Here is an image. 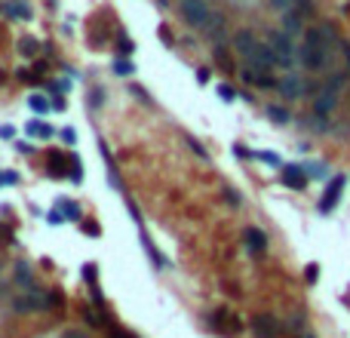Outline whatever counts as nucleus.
<instances>
[{
    "mask_svg": "<svg viewBox=\"0 0 350 338\" xmlns=\"http://www.w3.org/2000/svg\"><path fill=\"white\" fill-rule=\"evenodd\" d=\"M243 240H246V246H249L252 255H264V252H267V237H264V231H258V228H246Z\"/></svg>",
    "mask_w": 350,
    "mask_h": 338,
    "instance_id": "nucleus-9",
    "label": "nucleus"
},
{
    "mask_svg": "<svg viewBox=\"0 0 350 338\" xmlns=\"http://www.w3.org/2000/svg\"><path fill=\"white\" fill-rule=\"evenodd\" d=\"M277 89H280L286 98H298V95H304V92H307V83H301V77L289 74V77H283V80L277 83Z\"/></svg>",
    "mask_w": 350,
    "mask_h": 338,
    "instance_id": "nucleus-8",
    "label": "nucleus"
},
{
    "mask_svg": "<svg viewBox=\"0 0 350 338\" xmlns=\"http://www.w3.org/2000/svg\"><path fill=\"white\" fill-rule=\"evenodd\" d=\"M203 31H206V37L218 40V37H221V31H224V15H221V12H212V18L206 22V28H203Z\"/></svg>",
    "mask_w": 350,
    "mask_h": 338,
    "instance_id": "nucleus-14",
    "label": "nucleus"
},
{
    "mask_svg": "<svg viewBox=\"0 0 350 338\" xmlns=\"http://www.w3.org/2000/svg\"><path fill=\"white\" fill-rule=\"evenodd\" d=\"M341 49H344V55H347V65H350V43H341Z\"/></svg>",
    "mask_w": 350,
    "mask_h": 338,
    "instance_id": "nucleus-32",
    "label": "nucleus"
},
{
    "mask_svg": "<svg viewBox=\"0 0 350 338\" xmlns=\"http://www.w3.org/2000/svg\"><path fill=\"white\" fill-rule=\"evenodd\" d=\"M0 185H6V172H0Z\"/></svg>",
    "mask_w": 350,
    "mask_h": 338,
    "instance_id": "nucleus-33",
    "label": "nucleus"
},
{
    "mask_svg": "<svg viewBox=\"0 0 350 338\" xmlns=\"http://www.w3.org/2000/svg\"><path fill=\"white\" fill-rule=\"evenodd\" d=\"M344 175H335L332 178V185L326 188V194H323V203H320V209L323 212H329V209H335V203H338V197H341V191H344Z\"/></svg>",
    "mask_w": 350,
    "mask_h": 338,
    "instance_id": "nucleus-7",
    "label": "nucleus"
},
{
    "mask_svg": "<svg viewBox=\"0 0 350 338\" xmlns=\"http://www.w3.org/2000/svg\"><path fill=\"white\" fill-rule=\"evenodd\" d=\"M49 172H52L55 178H61V175H68V172H71L61 154H52V157H49Z\"/></svg>",
    "mask_w": 350,
    "mask_h": 338,
    "instance_id": "nucleus-16",
    "label": "nucleus"
},
{
    "mask_svg": "<svg viewBox=\"0 0 350 338\" xmlns=\"http://www.w3.org/2000/svg\"><path fill=\"white\" fill-rule=\"evenodd\" d=\"M61 138H65L68 145H74V142H77V135H74V129H65V132H61Z\"/></svg>",
    "mask_w": 350,
    "mask_h": 338,
    "instance_id": "nucleus-28",
    "label": "nucleus"
},
{
    "mask_svg": "<svg viewBox=\"0 0 350 338\" xmlns=\"http://www.w3.org/2000/svg\"><path fill=\"white\" fill-rule=\"evenodd\" d=\"M246 62H249V68L252 71H258V74H267L274 65H277V55H274V49H271V43H255V49L246 55Z\"/></svg>",
    "mask_w": 350,
    "mask_h": 338,
    "instance_id": "nucleus-4",
    "label": "nucleus"
},
{
    "mask_svg": "<svg viewBox=\"0 0 350 338\" xmlns=\"http://www.w3.org/2000/svg\"><path fill=\"white\" fill-rule=\"evenodd\" d=\"M255 43H258V37H255L252 31H237V34H234V49H237L243 58L255 49Z\"/></svg>",
    "mask_w": 350,
    "mask_h": 338,
    "instance_id": "nucleus-12",
    "label": "nucleus"
},
{
    "mask_svg": "<svg viewBox=\"0 0 350 338\" xmlns=\"http://www.w3.org/2000/svg\"><path fill=\"white\" fill-rule=\"evenodd\" d=\"M15 283L18 286H25V289H34V274H31V268L28 265H15Z\"/></svg>",
    "mask_w": 350,
    "mask_h": 338,
    "instance_id": "nucleus-15",
    "label": "nucleus"
},
{
    "mask_svg": "<svg viewBox=\"0 0 350 338\" xmlns=\"http://www.w3.org/2000/svg\"><path fill=\"white\" fill-rule=\"evenodd\" d=\"M218 95H221L224 102H234V89H231V86H218Z\"/></svg>",
    "mask_w": 350,
    "mask_h": 338,
    "instance_id": "nucleus-24",
    "label": "nucleus"
},
{
    "mask_svg": "<svg viewBox=\"0 0 350 338\" xmlns=\"http://www.w3.org/2000/svg\"><path fill=\"white\" fill-rule=\"evenodd\" d=\"M271 6L280 9V12H289V9H292V0H271Z\"/></svg>",
    "mask_w": 350,
    "mask_h": 338,
    "instance_id": "nucleus-22",
    "label": "nucleus"
},
{
    "mask_svg": "<svg viewBox=\"0 0 350 338\" xmlns=\"http://www.w3.org/2000/svg\"><path fill=\"white\" fill-rule=\"evenodd\" d=\"M267 43L277 55V65L283 68H295V46H292V37L286 31H271L267 34Z\"/></svg>",
    "mask_w": 350,
    "mask_h": 338,
    "instance_id": "nucleus-2",
    "label": "nucleus"
},
{
    "mask_svg": "<svg viewBox=\"0 0 350 338\" xmlns=\"http://www.w3.org/2000/svg\"><path fill=\"white\" fill-rule=\"evenodd\" d=\"M212 6H209V0H181V15H184V22L188 25H194V28H206V22L212 18Z\"/></svg>",
    "mask_w": 350,
    "mask_h": 338,
    "instance_id": "nucleus-3",
    "label": "nucleus"
},
{
    "mask_svg": "<svg viewBox=\"0 0 350 338\" xmlns=\"http://www.w3.org/2000/svg\"><path fill=\"white\" fill-rule=\"evenodd\" d=\"M283 185L292 188V191H301V188L307 185L304 169H301V166H283Z\"/></svg>",
    "mask_w": 350,
    "mask_h": 338,
    "instance_id": "nucleus-11",
    "label": "nucleus"
},
{
    "mask_svg": "<svg viewBox=\"0 0 350 338\" xmlns=\"http://www.w3.org/2000/svg\"><path fill=\"white\" fill-rule=\"evenodd\" d=\"M258 157H261L264 163H271V166H280V157H277V154H258Z\"/></svg>",
    "mask_w": 350,
    "mask_h": 338,
    "instance_id": "nucleus-26",
    "label": "nucleus"
},
{
    "mask_svg": "<svg viewBox=\"0 0 350 338\" xmlns=\"http://www.w3.org/2000/svg\"><path fill=\"white\" fill-rule=\"evenodd\" d=\"M61 209H65L68 218H80V206L77 203H61Z\"/></svg>",
    "mask_w": 350,
    "mask_h": 338,
    "instance_id": "nucleus-21",
    "label": "nucleus"
},
{
    "mask_svg": "<svg viewBox=\"0 0 350 338\" xmlns=\"http://www.w3.org/2000/svg\"><path fill=\"white\" fill-rule=\"evenodd\" d=\"M283 31L292 37V34H301V12H295V9H289V12H283Z\"/></svg>",
    "mask_w": 350,
    "mask_h": 338,
    "instance_id": "nucleus-13",
    "label": "nucleus"
},
{
    "mask_svg": "<svg viewBox=\"0 0 350 338\" xmlns=\"http://www.w3.org/2000/svg\"><path fill=\"white\" fill-rule=\"evenodd\" d=\"M224 197H228L234 206H240V194H237V191H224Z\"/></svg>",
    "mask_w": 350,
    "mask_h": 338,
    "instance_id": "nucleus-29",
    "label": "nucleus"
},
{
    "mask_svg": "<svg viewBox=\"0 0 350 338\" xmlns=\"http://www.w3.org/2000/svg\"><path fill=\"white\" fill-rule=\"evenodd\" d=\"M317 277H320V268L317 265H307V283H317Z\"/></svg>",
    "mask_w": 350,
    "mask_h": 338,
    "instance_id": "nucleus-25",
    "label": "nucleus"
},
{
    "mask_svg": "<svg viewBox=\"0 0 350 338\" xmlns=\"http://www.w3.org/2000/svg\"><path fill=\"white\" fill-rule=\"evenodd\" d=\"M18 49H22V55H34V52H37V40H34V37H25V40L18 43Z\"/></svg>",
    "mask_w": 350,
    "mask_h": 338,
    "instance_id": "nucleus-19",
    "label": "nucleus"
},
{
    "mask_svg": "<svg viewBox=\"0 0 350 338\" xmlns=\"http://www.w3.org/2000/svg\"><path fill=\"white\" fill-rule=\"evenodd\" d=\"M335 108H338V95H335V92H329V89H326V92H320V95H317V102H314V114H317V117H329Z\"/></svg>",
    "mask_w": 350,
    "mask_h": 338,
    "instance_id": "nucleus-10",
    "label": "nucleus"
},
{
    "mask_svg": "<svg viewBox=\"0 0 350 338\" xmlns=\"http://www.w3.org/2000/svg\"><path fill=\"white\" fill-rule=\"evenodd\" d=\"M197 80H200V83H206V80H209V71H206V68H200V71H197Z\"/></svg>",
    "mask_w": 350,
    "mask_h": 338,
    "instance_id": "nucleus-31",
    "label": "nucleus"
},
{
    "mask_svg": "<svg viewBox=\"0 0 350 338\" xmlns=\"http://www.w3.org/2000/svg\"><path fill=\"white\" fill-rule=\"evenodd\" d=\"M28 105H31L37 114H46V111H49V102H46L43 95H31V98H28Z\"/></svg>",
    "mask_w": 350,
    "mask_h": 338,
    "instance_id": "nucleus-18",
    "label": "nucleus"
},
{
    "mask_svg": "<svg viewBox=\"0 0 350 338\" xmlns=\"http://www.w3.org/2000/svg\"><path fill=\"white\" fill-rule=\"evenodd\" d=\"M114 71H117V74H132V65H129V62H117Z\"/></svg>",
    "mask_w": 350,
    "mask_h": 338,
    "instance_id": "nucleus-23",
    "label": "nucleus"
},
{
    "mask_svg": "<svg viewBox=\"0 0 350 338\" xmlns=\"http://www.w3.org/2000/svg\"><path fill=\"white\" fill-rule=\"evenodd\" d=\"M332 40H335V31L329 25H320V28H311L304 34V43H301V65L307 71H323L329 62H332Z\"/></svg>",
    "mask_w": 350,
    "mask_h": 338,
    "instance_id": "nucleus-1",
    "label": "nucleus"
},
{
    "mask_svg": "<svg viewBox=\"0 0 350 338\" xmlns=\"http://www.w3.org/2000/svg\"><path fill=\"white\" fill-rule=\"evenodd\" d=\"M28 132L31 135H40V138H49L52 135V129L49 126H40V123H28Z\"/></svg>",
    "mask_w": 350,
    "mask_h": 338,
    "instance_id": "nucleus-20",
    "label": "nucleus"
},
{
    "mask_svg": "<svg viewBox=\"0 0 350 338\" xmlns=\"http://www.w3.org/2000/svg\"><path fill=\"white\" fill-rule=\"evenodd\" d=\"M61 338H89V335H86L83 329H68V332H65Z\"/></svg>",
    "mask_w": 350,
    "mask_h": 338,
    "instance_id": "nucleus-27",
    "label": "nucleus"
},
{
    "mask_svg": "<svg viewBox=\"0 0 350 338\" xmlns=\"http://www.w3.org/2000/svg\"><path fill=\"white\" fill-rule=\"evenodd\" d=\"M83 320H86V323H92V326H98V317H95L92 311H83Z\"/></svg>",
    "mask_w": 350,
    "mask_h": 338,
    "instance_id": "nucleus-30",
    "label": "nucleus"
},
{
    "mask_svg": "<svg viewBox=\"0 0 350 338\" xmlns=\"http://www.w3.org/2000/svg\"><path fill=\"white\" fill-rule=\"evenodd\" d=\"M267 117H271L274 123H289V111L280 108V105H271V108H267Z\"/></svg>",
    "mask_w": 350,
    "mask_h": 338,
    "instance_id": "nucleus-17",
    "label": "nucleus"
},
{
    "mask_svg": "<svg viewBox=\"0 0 350 338\" xmlns=\"http://www.w3.org/2000/svg\"><path fill=\"white\" fill-rule=\"evenodd\" d=\"M252 332H255V338H277L280 335V323L271 314H261V317L252 320Z\"/></svg>",
    "mask_w": 350,
    "mask_h": 338,
    "instance_id": "nucleus-6",
    "label": "nucleus"
},
{
    "mask_svg": "<svg viewBox=\"0 0 350 338\" xmlns=\"http://www.w3.org/2000/svg\"><path fill=\"white\" fill-rule=\"evenodd\" d=\"M12 308L18 311V314H31V311H43L46 308V295L43 292H28V295H18L15 302H12Z\"/></svg>",
    "mask_w": 350,
    "mask_h": 338,
    "instance_id": "nucleus-5",
    "label": "nucleus"
}]
</instances>
